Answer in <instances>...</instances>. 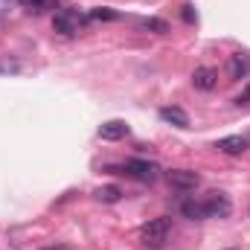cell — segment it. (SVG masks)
I'll use <instances>...</instances> for the list:
<instances>
[{
    "mask_svg": "<svg viewBox=\"0 0 250 250\" xmlns=\"http://www.w3.org/2000/svg\"><path fill=\"white\" fill-rule=\"evenodd\" d=\"M169 236H172V218H169V215L151 218L148 224L140 227V239H143V245H148V248H160V245H166Z\"/></svg>",
    "mask_w": 250,
    "mask_h": 250,
    "instance_id": "6da1fadb",
    "label": "cell"
},
{
    "mask_svg": "<svg viewBox=\"0 0 250 250\" xmlns=\"http://www.w3.org/2000/svg\"><path fill=\"white\" fill-rule=\"evenodd\" d=\"M123 175H131L134 181L140 184H154L157 175H160V166L151 163V160H140V157H131L123 163Z\"/></svg>",
    "mask_w": 250,
    "mask_h": 250,
    "instance_id": "7a4b0ae2",
    "label": "cell"
},
{
    "mask_svg": "<svg viewBox=\"0 0 250 250\" xmlns=\"http://www.w3.org/2000/svg\"><path fill=\"white\" fill-rule=\"evenodd\" d=\"M87 23V18L84 15H79L76 9H62V12H56V18H53V29L59 32V35H79V29Z\"/></svg>",
    "mask_w": 250,
    "mask_h": 250,
    "instance_id": "3957f363",
    "label": "cell"
},
{
    "mask_svg": "<svg viewBox=\"0 0 250 250\" xmlns=\"http://www.w3.org/2000/svg\"><path fill=\"white\" fill-rule=\"evenodd\" d=\"M201 209H204V218H227L230 209H233V204H230L227 195L209 192L207 198H201Z\"/></svg>",
    "mask_w": 250,
    "mask_h": 250,
    "instance_id": "277c9868",
    "label": "cell"
},
{
    "mask_svg": "<svg viewBox=\"0 0 250 250\" xmlns=\"http://www.w3.org/2000/svg\"><path fill=\"white\" fill-rule=\"evenodd\" d=\"M166 181H169V187L178 189V192H192V189L201 187V175L189 172V169H172V172H166Z\"/></svg>",
    "mask_w": 250,
    "mask_h": 250,
    "instance_id": "5b68a950",
    "label": "cell"
},
{
    "mask_svg": "<svg viewBox=\"0 0 250 250\" xmlns=\"http://www.w3.org/2000/svg\"><path fill=\"white\" fill-rule=\"evenodd\" d=\"M192 84H195V90H212V87L218 84V73H215L212 67H195Z\"/></svg>",
    "mask_w": 250,
    "mask_h": 250,
    "instance_id": "8992f818",
    "label": "cell"
},
{
    "mask_svg": "<svg viewBox=\"0 0 250 250\" xmlns=\"http://www.w3.org/2000/svg\"><path fill=\"white\" fill-rule=\"evenodd\" d=\"M99 137L102 140H123V137H128V125L123 120H108L99 125Z\"/></svg>",
    "mask_w": 250,
    "mask_h": 250,
    "instance_id": "52a82bcc",
    "label": "cell"
},
{
    "mask_svg": "<svg viewBox=\"0 0 250 250\" xmlns=\"http://www.w3.org/2000/svg\"><path fill=\"white\" fill-rule=\"evenodd\" d=\"M227 70H230V79H248L250 76V59L245 53H236V56H230Z\"/></svg>",
    "mask_w": 250,
    "mask_h": 250,
    "instance_id": "ba28073f",
    "label": "cell"
},
{
    "mask_svg": "<svg viewBox=\"0 0 250 250\" xmlns=\"http://www.w3.org/2000/svg\"><path fill=\"white\" fill-rule=\"evenodd\" d=\"M215 148L224 151V154H242V151L248 148V140L239 137V134H233V137H221V140L215 143Z\"/></svg>",
    "mask_w": 250,
    "mask_h": 250,
    "instance_id": "9c48e42d",
    "label": "cell"
},
{
    "mask_svg": "<svg viewBox=\"0 0 250 250\" xmlns=\"http://www.w3.org/2000/svg\"><path fill=\"white\" fill-rule=\"evenodd\" d=\"M160 120L163 123H172V125H178V128H189V117H187V111L184 108H160Z\"/></svg>",
    "mask_w": 250,
    "mask_h": 250,
    "instance_id": "30bf717a",
    "label": "cell"
},
{
    "mask_svg": "<svg viewBox=\"0 0 250 250\" xmlns=\"http://www.w3.org/2000/svg\"><path fill=\"white\" fill-rule=\"evenodd\" d=\"M181 212L192 218V221H204V209H201V201H195V198H187V201H181Z\"/></svg>",
    "mask_w": 250,
    "mask_h": 250,
    "instance_id": "8fae6325",
    "label": "cell"
},
{
    "mask_svg": "<svg viewBox=\"0 0 250 250\" xmlns=\"http://www.w3.org/2000/svg\"><path fill=\"white\" fill-rule=\"evenodd\" d=\"M93 195H96V201H102V204H117V201L123 198V189L120 187H99Z\"/></svg>",
    "mask_w": 250,
    "mask_h": 250,
    "instance_id": "7c38bea8",
    "label": "cell"
},
{
    "mask_svg": "<svg viewBox=\"0 0 250 250\" xmlns=\"http://www.w3.org/2000/svg\"><path fill=\"white\" fill-rule=\"evenodd\" d=\"M140 26H143V29H148V32H157V35L169 32L166 21H160V18H146V21H140Z\"/></svg>",
    "mask_w": 250,
    "mask_h": 250,
    "instance_id": "4fadbf2b",
    "label": "cell"
},
{
    "mask_svg": "<svg viewBox=\"0 0 250 250\" xmlns=\"http://www.w3.org/2000/svg\"><path fill=\"white\" fill-rule=\"evenodd\" d=\"M87 18H90V21H117L120 12H114V9H93Z\"/></svg>",
    "mask_w": 250,
    "mask_h": 250,
    "instance_id": "5bb4252c",
    "label": "cell"
},
{
    "mask_svg": "<svg viewBox=\"0 0 250 250\" xmlns=\"http://www.w3.org/2000/svg\"><path fill=\"white\" fill-rule=\"evenodd\" d=\"M29 12H44V9H53L56 6V0H21Z\"/></svg>",
    "mask_w": 250,
    "mask_h": 250,
    "instance_id": "9a60e30c",
    "label": "cell"
},
{
    "mask_svg": "<svg viewBox=\"0 0 250 250\" xmlns=\"http://www.w3.org/2000/svg\"><path fill=\"white\" fill-rule=\"evenodd\" d=\"M181 15H184V21H187V23H195V12H192V6H184V12H181Z\"/></svg>",
    "mask_w": 250,
    "mask_h": 250,
    "instance_id": "2e32d148",
    "label": "cell"
},
{
    "mask_svg": "<svg viewBox=\"0 0 250 250\" xmlns=\"http://www.w3.org/2000/svg\"><path fill=\"white\" fill-rule=\"evenodd\" d=\"M47 250H67V248H47Z\"/></svg>",
    "mask_w": 250,
    "mask_h": 250,
    "instance_id": "e0dca14e",
    "label": "cell"
},
{
    "mask_svg": "<svg viewBox=\"0 0 250 250\" xmlns=\"http://www.w3.org/2000/svg\"><path fill=\"white\" fill-rule=\"evenodd\" d=\"M227 250H236V248H227Z\"/></svg>",
    "mask_w": 250,
    "mask_h": 250,
    "instance_id": "ac0fdd59",
    "label": "cell"
}]
</instances>
